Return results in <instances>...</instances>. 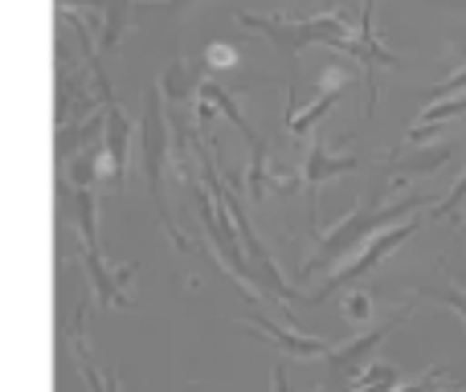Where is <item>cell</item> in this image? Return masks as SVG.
<instances>
[{
    "label": "cell",
    "instance_id": "cell-1",
    "mask_svg": "<svg viewBox=\"0 0 466 392\" xmlns=\"http://www.w3.org/2000/svg\"><path fill=\"white\" fill-rule=\"evenodd\" d=\"M385 193H389V180L377 188V193L364 196L360 205L344 216V221H336L328 233H319V246H315V254L299 266V278H307V274H315V270H328V266H336V262H344L348 249H356L360 241H369L372 233L389 229V225L410 221L418 208H426L430 200H434V193H413V196H401V200H380Z\"/></svg>",
    "mask_w": 466,
    "mask_h": 392
},
{
    "label": "cell",
    "instance_id": "cell-2",
    "mask_svg": "<svg viewBox=\"0 0 466 392\" xmlns=\"http://www.w3.org/2000/svg\"><path fill=\"white\" fill-rule=\"evenodd\" d=\"M238 21L246 25V29L262 33L266 41H274V45L282 49V54L295 62L299 54H303L307 45H328L331 54H339V49L352 41V25H348L344 8L339 13H319V16H287V13H238Z\"/></svg>",
    "mask_w": 466,
    "mask_h": 392
},
{
    "label": "cell",
    "instance_id": "cell-3",
    "mask_svg": "<svg viewBox=\"0 0 466 392\" xmlns=\"http://www.w3.org/2000/svg\"><path fill=\"white\" fill-rule=\"evenodd\" d=\"M421 229V216H410V221H401V225H389V229H380V233H372L369 241H364V249L352 257V262H344V266H336L331 270V278L323 282L319 290H315L307 303H323V298H331L336 290H344V286H352V282H360L364 274H372L380 262H385L389 254H393L397 246H405V241L413 237V233Z\"/></svg>",
    "mask_w": 466,
    "mask_h": 392
},
{
    "label": "cell",
    "instance_id": "cell-4",
    "mask_svg": "<svg viewBox=\"0 0 466 392\" xmlns=\"http://www.w3.org/2000/svg\"><path fill=\"white\" fill-rule=\"evenodd\" d=\"M205 180H209L213 196H218L221 205H226V213H229L233 229H238V241H241V246H246V262H254V270L262 274L266 282H270V286H274V298H279V303H299V295L287 286V282H282L279 262H274V257H270V249L262 246V237H258V233H254V225H249V213H246V208H241V200L233 196L226 185H221V176L209 168V164H205Z\"/></svg>",
    "mask_w": 466,
    "mask_h": 392
},
{
    "label": "cell",
    "instance_id": "cell-5",
    "mask_svg": "<svg viewBox=\"0 0 466 392\" xmlns=\"http://www.w3.org/2000/svg\"><path fill=\"white\" fill-rule=\"evenodd\" d=\"M410 307L405 311H397V315H389L385 323H377L372 331H364V336H356V339H348V344H339V347H331L323 360H328V385H323V392H336L339 385H352L356 380V372H364L372 364V352H377L380 344H385L389 336H393L397 327H401L405 319H410Z\"/></svg>",
    "mask_w": 466,
    "mask_h": 392
},
{
    "label": "cell",
    "instance_id": "cell-6",
    "mask_svg": "<svg viewBox=\"0 0 466 392\" xmlns=\"http://www.w3.org/2000/svg\"><path fill=\"white\" fill-rule=\"evenodd\" d=\"M339 54L352 57V62L364 70V119H372V111H377V70L380 65H385V70H397V65H401V57H397L393 49L380 41V33L372 29V0H364L360 25H356L352 41H348Z\"/></svg>",
    "mask_w": 466,
    "mask_h": 392
},
{
    "label": "cell",
    "instance_id": "cell-7",
    "mask_svg": "<svg viewBox=\"0 0 466 392\" xmlns=\"http://www.w3.org/2000/svg\"><path fill=\"white\" fill-rule=\"evenodd\" d=\"M356 70H360V65L352 62V57H348V62H339V65H328V74H323V82H319V90H315V98L311 103H307V111H299L295 106V74H290V103H287V131L295 139H303L307 131H315V123L323 119V115L331 111V106H336V98H339V90L348 86V82L356 78Z\"/></svg>",
    "mask_w": 466,
    "mask_h": 392
},
{
    "label": "cell",
    "instance_id": "cell-8",
    "mask_svg": "<svg viewBox=\"0 0 466 392\" xmlns=\"http://www.w3.org/2000/svg\"><path fill=\"white\" fill-rule=\"evenodd\" d=\"M241 327L262 336V339H274L287 360H323V356L336 347L331 339L307 336V331H299L295 323H279V319H266V315H249V319H241Z\"/></svg>",
    "mask_w": 466,
    "mask_h": 392
},
{
    "label": "cell",
    "instance_id": "cell-9",
    "mask_svg": "<svg viewBox=\"0 0 466 392\" xmlns=\"http://www.w3.org/2000/svg\"><path fill=\"white\" fill-rule=\"evenodd\" d=\"M454 152H459V144H454V139L430 144V147H421V152H413V147H397V152L385 156V164H389V188H401L405 180H413V176H430V172H438L442 164H451Z\"/></svg>",
    "mask_w": 466,
    "mask_h": 392
},
{
    "label": "cell",
    "instance_id": "cell-10",
    "mask_svg": "<svg viewBox=\"0 0 466 392\" xmlns=\"http://www.w3.org/2000/svg\"><path fill=\"white\" fill-rule=\"evenodd\" d=\"M352 172H360V160H356V156H331V152H328V144H323L319 136L311 139V147H307V160H303L307 221L315 225V193H319L323 180H331V176H352Z\"/></svg>",
    "mask_w": 466,
    "mask_h": 392
},
{
    "label": "cell",
    "instance_id": "cell-11",
    "mask_svg": "<svg viewBox=\"0 0 466 392\" xmlns=\"http://www.w3.org/2000/svg\"><path fill=\"white\" fill-rule=\"evenodd\" d=\"M397 385V368L393 364H377L372 360L364 372H356V380L348 385V392H393Z\"/></svg>",
    "mask_w": 466,
    "mask_h": 392
},
{
    "label": "cell",
    "instance_id": "cell-12",
    "mask_svg": "<svg viewBox=\"0 0 466 392\" xmlns=\"http://www.w3.org/2000/svg\"><path fill=\"white\" fill-rule=\"evenodd\" d=\"M466 115V95H454V98H442V103H430L426 111H421L418 127H442L446 119H459Z\"/></svg>",
    "mask_w": 466,
    "mask_h": 392
},
{
    "label": "cell",
    "instance_id": "cell-13",
    "mask_svg": "<svg viewBox=\"0 0 466 392\" xmlns=\"http://www.w3.org/2000/svg\"><path fill=\"white\" fill-rule=\"evenodd\" d=\"M466 205V172L459 180H454V188H451V196L442 200V205H434L430 208V216H434V221H446V216H459V208Z\"/></svg>",
    "mask_w": 466,
    "mask_h": 392
},
{
    "label": "cell",
    "instance_id": "cell-14",
    "mask_svg": "<svg viewBox=\"0 0 466 392\" xmlns=\"http://www.w3.org/2000/svg\"><path fill=\"white\" fill-rule=\"evenodd\" d=\"M454 95H466V65H462V70H454L451 78H442L438 86L426 90L430 103H442V98H454Z\"/></svg>",
    "mask_w": 466,
    "mask_h": 392
},
{
    "label": "cell",
    "instance_id": "cell-15",
    "mask_svg": "<svg viewBox=\"0 0 466 392\" xmlns=\"http://www.w3.org/2000/svg\"><path fill=\"white\" fill-rule=\"evenodd\" d=\"M238 45H233V41H213L209 49H205V62L213 65V70H233V65H238Z\"/></svg>",
    "mask_w": 466,
    "mask_h": 392
},
{
    "label": "cell",
    "instance_id": "cell-16",
    "mask_svg": "<svg viewBox=\"0 0 466 392\" xmlns=\"http://www.w3.org/2000/svg\"><path fill=\"white\" fill-rule=\"evenodd\" d=\"M344 315H348V323H369V319H372V295H364V290L348 295Z\"/></svg>",
    "mask_w": 466,
    "mask_h": 392
},
{
    "label": "cell",
    "instance_id": "cell-17",
    "mask_svg": "<svg viewBox=\"0 0 466 392\" xmlns=\"http://www.w3.org/2000/svg\"><path fill=\"white\" fill-rule=\"evenodd\" d=\"M164 86H168L172 98H188V74H185V62H172L168 78H164Z\"/></svg>",
    "mask_w": 466,
    "mask_h": 392
},
{
    "label": "cell",
    "instance_id": "cell-18",
    "mask_svg": "<svg viewBox=\"0 0 466 392\" xmlns=\"http://www.w3.org/2000/svg\"><path fill=\"white\" fill-rule=\"evenodd\" d=\"M438 298H442V303L451 307V311H459V315H462V323H466V290H462V286H454V282H451V286L438 290Z\"/></svg>",
    "mask_w": 466,
    "mask_h": 392
},
{
    "label": "cell",
    "instance_id": "cell-19",
    "mask_svg": "<svg viewBox=\"0 0 466 392\" xmlns=\"http://www.w3.org/2000/svg\"><path fill=\"white\" fill-rule=\"evenodd\" d=\"M274 392H295L287 377V360H274Z\"/></svg>",
    "mask_w": 466,
    "mask_h": 392
},
{
    "label": "cell",
    "instance_id": "cell-20",
    "mask_svg": "<svg viewBox=\"0 0 466 392\" xmlns=\"http://www.w3.org/2000/svg\"><path fill=\"white\" fill-rule=\"evenodd\" d=\"M180 5H188V0H180Z\"/></svg>",
    "mask_w": 466,
    "mask_h": 392
}]
</instances>
